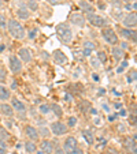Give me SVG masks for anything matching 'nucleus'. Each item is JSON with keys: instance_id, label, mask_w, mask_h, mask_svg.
Instances as JSON below:
<instances>
[{"instance_id": "aec40b11", "label": "nucleus", "mask_w": 137, "mask_h": 154, "mask_svg": "<svg viewBox=\"0 0 137 154\" xmlns=\"http://www.w3.org/2000/svg\"><path fill=\"white\" fill-rule=\"evenodd\" d=\"M25 150L29 154H34L36 151H37V146H36V143L33 142V140H28V142L25 143Z\"/></svg>"}, {"instance_id": "423d86ee", "label": "nucleus", "mask_w": 137, "mask_h": 154, "mask_svg": "<svg viewBox=\"0 0 137 154\" xmlns=\"http://www.w3.org/2000/svg\"><path fill=\"white\" fill-rule=\"evenodd\" d=\"M88 20H89V23L95 27H103L106 23H107V20H106L104 18L97 15V14H95V12L88 14Z\"/></svg>"}, {"instance_id": "a18cd8bd", "label": "nucleus", "mask_w": 137, "mask_h": 154, "mask_svg": "<svg viewBox=\"0 0 137 154\" xmlns=\"http://www.w3.org/2000/svg\"><path fill=\"white\" fill-rule=\"evenodd\" d=\"M50 2H51V3H52V4H56V3H59V0H50Z\"/></svg>"}, {"instance_id": "58836bf2", "label": "nucleus", "mask_w": 137, "mask_h": 154, "mask_svg": "<svg viewBox=\"0 0 137 154\" xmlns=\"http://www.w3.org/2000/svg\"><path fill=\"white\" fill-rule=\"evenodd\" d=\"M29 8L37 10V2H36V0H29Z\"/></svg>"}, {"instance_id": "09e8293b", "label": "nucleus", "mask_w": 137, "mask_h": 154, "mask_svg": "<svg viewBox=\"0 0 137 154\" xmlns=\"http://www.w3.org/2000/svg\"><path fill=\"white\" fill-rule=\"evenodd\" d=\"M11 154H18V153H17V151H12V153H11Z\"/></svg>"}, {"instance_id": "1a4fd4ad", "label": "nucleus", "mask_w": 137, "mask_h": 154, "mask_svg": "<svg viewBox=\"0 0 137 154\" xmlns=\"http://www.w3.org/2000/svg\"><path fill=\"white\" fill-rule=\"evenodd\" d=\"M8 63H10V70H11L12 74H18L22 71V61L17 56H10Z\"/></svg>"}, {"instance_id": "6e6552de", "label": "nucleus", "mask_w": 137, "mask_h": 154, "mask_svg": "<svg viewBox=\"0 0 137 154\" xmlns=\"http://www.w3.org/2000/svg\"><path fill=\"white\" fill-rule=\"evenodd\" d=\"M77 143H78V142H77V139L74 137H67L66 139H64L63 145H62V149L64 150V153H66V154H70L74 149L78 147V146H77Z\"/></svg>"}, {"instance_id": "b1692460", "label": "nucleus", "mask_w": 137, "mask_h": 154, "mask_svg": "<svg viewBox=\"0 0 137 154\" xmlns=\"http://www.w3.org/2000/svg\"><path fill=\"white\" fill-rule=\"evenodd\" d=\"M89 61H90V66H92L95 70H99V68L102 67V64H100V61L97 60L96 56H92V57L89 59Z\"/></svg>"}, {"instance_id": "4c0bfd02", "label": "nucleus", "mask_w": 137, "mask_h": 154, "mask_svg": "<svg viewBox=\"0 0 137 154\" xmlns=\"http://www.w3.org/2000/svg\"><path fill=\"white\" fill-rule=\"evenodd\" d=\"M126 67H128V61H125V60H123V61H122V64H121V66H119V68H118V70H117V72H118V74H121L123 70H125Z\"/></svg>"}, {"instance_id": "c756f323", "label": "nucleus", "mask_w": 137, "mask_h": 154, "mask_svg": "<svg viewBox=\"0 0 137 154\" xmlns=\"http://www.w3.org/2000/svg\"><path fill=\"white\" fill-rule=\"evenodd\" d=\"M136 76H137V72H136V68H133V70L130 71V74L128 75V82L129 83H132V82L136 81Z\"/></svg>"}, {"instance_id": "7ed1b4c3", "label": "nucleus", "mask_w": 137, "mask_h": 154, "mask_svg": "<svg viewBox=\"0 0 137 154\" xmlns=\"http://www.w3.org/2000/svg\"><path fill=\"white\" fill-rule=\"evenodd\" d=\"M102 35L106 40V42L110 44V45H117L118 44V35H117V33L114 32V29H111V27H104V29L102 30Z\"/></svg>"}, {"instance_id": "2f4dec72", "label": "nucleus", "mask_w": 137, "mask_h": 154, "mask_svg": "<svg viewBox=\"0 0 137 154\" xmlns=\"http://www.w3.org/2000/svg\"><path fill=\"white\" fill-rule=\"evenodd\" d=\"M77 124V117H74V116H70L69 119H67V127H74V125Z\"/></svg>"}, {"instance_id": "4be33fe9", "label": "nucleus", "mask_w": 137, "mask_h": 154, "mask_svg": "<svg viewBox=\"0 0 137 154\" xmlns=\"http://www.w3.org/2000/svg\"><path fill=\"white\" fill-rule=\"evenodd\" d=\"M82 135H84L85 140L88 142V145H93L95 138H93V134H92L89 130H84V131H82Z\"/></svg>"}, {"instance_id": "37998d69", "label": "nucleus", "mask_w": 137, "mask_h": 154, "mask_svg": "<svg viewBox=\"0 0 137 154\" xmlns=\"http://www.w3.org/2000/svg\"><path fill=\"white\" fill-rule=\"evenodd\" d=\"M92 78H93L95 82H99V81H100V76L97 75V74H93V75H92Z\"/></svg>"}, {"instance_id": "473e14b6", "label": "nucleus", "mask_w": 137, "mask_h": 154, "mask_svg": "<svg viewBox=\"0 0 137 154\" xmlns=\"http://www.w3.org/2000/svg\"><path fill=\"white\" fill-rule=\"evenodd\" d=\"M113 14H114V17L117 18V19H121V18H122V8H114Z\"/></svg>"}, {"instance_id": "49530a36", "label": "nucleus", "mask_w": 137, "mask_h": 154, "mask_svg": "<svg viewBox=\"0 0 137 154\" xmlns=\"http://www.w3.org/2000/svg\"><path fill=\"white\" fill-rule=\"evenodd\" d=\"M2 6H3V2H2V0H0V7H2Z\"/></svg>"}, {"instance_id": "c85d7f7f", "label": "nucleus", "mask_w": 137, "mask_h": 154, "mask_svg": "<svg viewBox=\"0 0 137 154\" xmlns=\"http://www.w3.org/2000/svg\"><path fill=\"white\" fill-rule=\"evenodd\" d=\"M97 60L100 61V64H106V61H107V55H106V52H103V51H100V52H97Z\"/></svg>"}, {"instance_id": "7c9ffc66", "label": "nucleus", "mask_w": 137, "mask_h": 154, "mask_svg": "<svg viewBox=\"0 0 137 154\" xmlns=\"http://www.w3.org/2000/svg\"><path fill=\"white\" fill-rule=\"evenodd\" d=\"M7 79V71L4 70L3 66H0V82H4Z\"/></svg>"}, {"instance_id": "de8ad7c7", "label": "nucleus", "mask_w": 137, "mask_h": 154, "mask_svg": "<svg viewBox=\"0 0 137 154\" xmlns=\"http://www.w3.org/2000/svg\"><path fill=\"white\" fill-rule=\"evenodd\" d=\"M123 2H126V3H129V2H132V0H123Z\"/></svg>"}, {"instance_id": "cd10ccee", "label": "nucleus", "mask_w": 137, "mask_h": 154, "mask_svg": "<svg viewBox=\"0 0 137 154\" xmlns=\"http://www.w3.org/2000/svg\"><path fill=\"white\" fill-rule=\"evenodd\" d=\"M38 111H40L41 115H47V113H50L51 112V106L48 104H43V105H40Z\"/></svg>"}, {"instance_id": "ddd939ff", "label": "nucleus", "mask_w": 137, "mask_h": 154, "mask_svg": "<svg viewBox=\"0 0 137 154\" xmlns=\"http://www.w3.org/2000/svg\"><path fill=\"white\" fill-rule=\"evenodd\" d=\"M18 56L22 60V63H30L32 61V53H30V51L28 48H21L18 51Z\"/></svg>"}, {"instance_id": "5701e85b", "label": "nucleus", "mask_w": 137, "mask_h": 154, "mask_svg": "<svg viewBox=\"0 0 137 154\" xmlns=\"http://www.w3.org/2000/svg\"><path fill=\"white\" fill-rule=\"evenodd\" d=\"M17 15L21 19H28V18H29V11H28L26 8H18Z\"/></svg>"}, {"instance_id": "9d476101", "label": "nucleus", "mask_w": 137, "mask_h": 154, "mask_svg": "<svg viewBox=\"0 0 137 154\" xmlns=\"http://www.w3.org/2000/svg\"><path fill=\"white\" fill-rule=\"evenodd\" d=\"M70 23H73L74 26H77V27H84L85 26V18L82 17L81 14L74 12V14L70 15Z\"/></svg>"}, {"instance_id": "2eb2a0df", "label": "nucleus", "mask_w": 137, "mask_h": 154, "mask_svg": "<svg viewBox=\"0 0 137 154\" xmlns=\"http://www.w3.org/2000/svg\"><path fill=\"white\" fill-rule=\"evenodd\" d=\"M52 57H54V61L56 64H64L67 61V57L64 56V53L62 52L60 49H56L55 52L52 53Z\"/></svg>"}, {"instance_id": "ea45409f", "label": "nucleus", "mask_w": 137, "mask_h": 154, "mask_svg": "<svg viewBox=\"0 0 137 154\" xmlns=\"http://www.w3.org/2000/svg\"><path fill=\"white\" fill-rule=\"evenodd\" d=\"M37 33H38V30H37V29H32V30L29 32V38H32V40H33V38H34L36 35H37Z\"/></svg>"}, {"instance_id": "a211bd4d", "label": "nucleus", "mask_w": 137, "mask_h": 154, "mask_svg": "<svg viewBox=\"0 0 137 154\" xmlns=\"http://www.w3.org/2000/svg\"><path fill=\"white\" fill-rule=\"evenodd\" d=\"M80 7H81V10L84 12H86V14H92V12H95V7L90 3H88V2H84V0L80 2Z\"/></svg>"}, {"instance_id": "f03ea898", "label": "nucleus", "mask_w": 137, "mask_h": 154, "mask_svg": "<svg viewBox=\"0 0 137 154\" xmlns=\"http://www.w3.org/2000/svg\"><path fill=\"white\" fill-rule=\"evenodd\" d=\"M56 35L62 44H70L73 40V33L67 23H60L56 26Z\"/></svg>"}, {"instance_id": "4468645a", "label": "nucleus", "mask_w": 137, "mask_h": 154, "mask_svg": "<svg viewBox=\"0 0 137 154\" xmlns=\"http://www.w3.org/2000/svg\"><path fill=\"white\" fill-rule=\"evenodd\" d=\"M40 150L43 151V153L45 154H52L54 153V142H51V140H43L40 145Z\"/></svg>"}, {"instance_id": "a19ab883", "label": "nucleus", "mask_w": 137, "mask_h": 154, "mask_svg": "<svg viewBox=\"0 0 137 154\" xmlns=\"http://www.w3.org/2000/svg\"><path fill=\"white\" fill-rule=\"evenodd\" d=\"M70 154H85V153H84V150H82V149H80V147H76V149H74L73 151H71Z\"/></svg>"}, {"instance_id": "f704fd0d", "label": "nucleus", "mask_w": 137, "mask_h": 154, "mask_svg": "<svg viewBox=\"0 0 137 154\" xmlns=\"http://www.w3.org/2000/svg\"><path fill=\"white\" fill-rule=\"evenodd\" d=\"M95 48V44L92 42V41H85L84 42V49H89V51H92Z\"/></svg>"}, {"instance_id": "9b49d317", "label": "nucleus", "mask_w": 137, "mask_h": 154, "mask_svg": "<svg viewBox=\"0 0 137 154\" xmlns=\"http://www.w3.org/2000/svg\"><path fill=\"white\" fill-rule=\"evenodd\" d=\"M119 34H121V37L126 38V40H130V41H133V42H136V30L119 27Z\"/></svg>"}, {"instance_id": "dca6fc26", "label": "nucleus", "mask_w": 137, "mask_h": 154, "mask_svg": "<svg viewBox=\"0 0 137 154\" xmlns=\"http://www.w3.org/2000/svg\"><path fill=\"white\" fill-rule=\"evenodd\" d=\"M0 113L4 115V116H7V117H12L15 112H14V109L11 108L10 104H0Z\"/></svg>"}, {"instance_id": "f8f14e48", "label": "nucleus", "mask_w": 137, "mask_h": 154, "mask_svg": "<svg viewBox=\"0 0 137 154\" xmlns=\"http://www.w3.org/2000/svg\"><path fill=\"white\" fill-rule=\"evenodd\" d=\"M25 132H26V137L29 138L30 140H33V142H36V140L38 139V132H37V128L33 127V125H26L25 127Z\"/></svg>"}, {"instance_id": "72a5a7b5", "label": "nucleus", "mask_w": 137, "mask_h": 154, "mask_svg": "<svg viewBox=\"0 0 137 154\" xmlns=\"http://www.w3.org/2000/svg\"><path fill=\"white\" fill-rule=\"evenodd\" d=\"M0 154H7V145L2 139H0Z\"/></svg>"}, {"instance_id": "e433bc0d", "label": "nucleus", "mask_w": 137, "mask_h": 154, "mask_svg": "<svg viewBox=\"0 0 137 154\" xmlns=\"http://www.w3.org/2000/svg\"><path fill=\"white\" fill-rule=\"evenodd\" d=\"M6 25H7L6 17H4L3 14H0V27H6Z\"/></svg>"}, {"instance_id": "c03bdc74", "label": "nucleus", "mask_w": 137, "mask_h": 154, "mask_svg": "<svg viewBox=\"0 0 137 154\" xmlns=\"http://www.w3.org/2000/svg\"><path fill=\"white\" fill-rule=\"evenodd\" d=\"M64 98H66V101H71V100H73V97H71V96H70V94L67 93V94H66V96H64Z\"/></svg>"}, {"instance_id": "79ce46f5", "label": "nucleus", "mask_w": 137, "mask_h": 154, "mask_svg": "<svg viewBox=\"0 0 137 154\" xmlns=\"http://www.w3.org/2000/svg\"><path fill=\"white\" fill-rule=\"evenodd\" d=\"M55 154H66V153H64V150L60 146H58V147H55Z\"/></svg>"}, {"instance_id": "bb28decb", "label": "nucleus", "mask_w": 137, "mask_h": 154, "mask_svg": "<svg viewBox=\"0 0 137 154\" xmlns=\"http://www.w3.org/2000/svg\"><path fill=\"white\" fill-rule=\"evenodd\" d=\"M37 132H38V135H41V137H44V138L50 137V134H51L50 128H47V127H41V128H38Z\"/></svg>"}, {"instance_id": "393cba45", "label": "nucleus", "mask_w": 137, "mask_h": 154, "mask_svg": "<svg viewBox=\"0 0 137 154\" xmlns=\"http://www.w3.org/2000/svg\"><path fill=\"white\" fill-rule=\"evenodd\" d=\"M51 106V111L54 112V113L58 117H60L62 115H63V112H62V108L59 106V105H56V104H52V105H50Z\"/></svg>"}, {"instance_id": "20e7f679", "label": "nucleus", "mask_w": 137, "mask_h": 154, "mask_svg": "<svg viewBox=\"0 0 137 154\" xmlns=\"http://www.w3.org/2000/svg\"><path fill=\"white\" fill-rule=\"evenodd\" d=\"M67 128L69 127L62 122H54V123H51V125H50V131L54 135H56V137H62V135H64L67 132Z\"/></svg>"}, {"instance_id": "a878e982", "label": "nucleus", "mask_w": 137, "mask_h": 154, "mask_svg": "<svg viewBox=\"0 0 137 154\" xmlns=\"http://www.w3.org/2000/svg\"><path fill=\"white\" fill-rule=\"evenodd\" d=\"M78 106H80V109H81L82 112H88V109L90 108V102L86 101V100H82V101L78 104Z\"/></svg>"}, {"instance_id": "39448f33", "label": "nucleus", "mask_w": 137, "mask_h": 154, "mask_svg": "<svg viewBox=\"0 0 137 154\" xmlns=\"http://www.w3.org/2000/svg\"><path fill=\"white\" fill-rule=\"evenodd\" d=\"M122 25L125 29H132L134 30L136 29V25H137V15L136 12H130L128 14L125 18L122 19Z\"/></svg>"}, {"instance_id": "f3484780", "label": "nucleus", "mask_w": 137, "mask_h": 154, "mask_svg": "<svg viewBox=\"0 0 137 154\" xmlns=\"http://www.w3.org/2000/svg\"><path fill=\"white\" fill-rule=\"evenodd\" d=\"M125 146L128 147V150L132 154H136L137 149H136V135H133V139L132 138H126L125 139Z\"/></svg>"}, {"instance_id": "f257e3e1", "label": "nucleus", "mask_w": 137, "mask_h": 154, "mask_svg": "<svg viewBox=\"0 0 137 154\" xmlns=\"http://www.w3.org/2000/svg\"><path fill=\"white\" fill-rule=\"evenodd\" d=\"M7 29L8 33L11 34V37L17 38V40H24L26 37V32H25V27L22 26V23H19L17 19H10L7 20Z\"/></svg>"}, {"instance_id": "412c9836", "label": "nucleus", "mask_w": 137, "mask_h": 154, "mask_svg": "<svg viewBox=\"0 0 137 154\" xmlns=\"http://www.w3.org/2000/svg\"><path fill=\"white\" fill-rule=\"evenodd\" d=\"M111 53H113L114 59H117V60H121V59L125 56V53H123V49H121V47H114L113 51H111Z\"/></svg>"}, {"instance_id": "0eeeda50", "label": "nucleus", "mask_w": 137, "mask_h": 154, "mask_svg": "<svg viewBox=\"0 0 137 154\" xmlns=\"http://www.w3.org/2000/svg\"><path fill=\"white\" fill-rule=\"evenodd\" d=\"M11 108L14 109V112H17V113H19L21 116H26V105L24 104V102L21 101V100L18 98H12L11 100Z\"/></svg>"}, {"instance_id": "c9c22d12", "label": "nucleus", "mask_w": 137, "mask_h": 154, "mask_svg": "<svg viewBox=\"0 0 137 154\" xmlns=\"http://www.w3.org/2000/svg\"><path fill=\"white\" fill-rule=\"evenodd\" d=\"M7 138H8V134H7V131L4 130V128H0V139L4 140V139H7Z\"/></svg>"}, {"instance_id": "6ab92c4d", "label": "nucleus", "mask_w": 137, "mask_h": 154, "mask_svg": "<svg viewBox=\"0 0 137 154\" xmlns=\"http://www.w3.org/2000/svg\"><path fill=\"white\" fill-rule=\"evenodd\" d=\"M10 90L7 89L6 86H3V85H0V101H7V100L10 98Z\"/></svg>"}]
</instances>
